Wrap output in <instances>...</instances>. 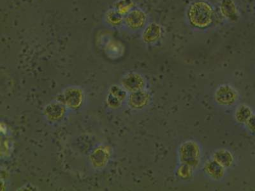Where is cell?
<instances>
[{"label": "cell", "instance_id": "ac0fdd59", "mask_svg": "<svg viewBox=\"0 0 255 191\" xmlns=\"http://www.w3.org/2000/svg\"><path fill=\"white\" fill-rule=\"evenodd\" d=\"M122 102L117 98L109 93L108 97H107V103H108L109 107H111L112 108H117L120 106Z\"/></svg>", "mask_w": 255, "mask_h": 191}, {"label": "cell", "instance_id": "9c48e42d", "mask_svg": "<svg viewBox=\"0 0 255 191\" xmlns=\"http://www.w3.org/2000/svg\"><path fill=\"white\" fill-rule=\"evenodd\" d=\"M124 15L120 13L115 8L109 9L105 14V21L112 28H119L124 27Z\"/></svg>", "mask_w": 255, "mask_h": 191}, {"label": "cell", "instance_id": "3957f363", "mask_svg": "<svg viewBox=\"0 0 255 191\" xmlns=\"http://www.w3.org/2000/svg\"><path fill=\"white\" fill-rule=\"evenodd\" d=\"M61 99L68 108L77 110L83 105L84 94L79 87H68L63 91Z\"/></svg>", "mask_w": 255, "mask_h": 191}, {"label": "cell", "instance_id": "8fae6325", "mask_svg": "<svg viewBox=\"0 0 255 191\" xmlns=\"http://www.w3.org/2000/svg\"><path fill=\"white\" fill-rule=\"evenodd\" d=\"M109 156L108 150L106 147H100L92 155V162L96 167H102L108 162Z\"/></svg>", "mask_w": 255, "mask_h": 191}, {"label": "cell", "instance_id": "30bf717a", "mask_svg": "<svg viewBox=\"0 0 255 191\" xmlns=\"http://www.w3.org/2000/svg\"><path fill=\"white\" fill-rule=\"evenodd\" d=\"M236 94L235 91L229 86H223L216 93V99L220 103L228 104L233 103L235 101Z\"/></svg>", "mask_w": 255, "mask_h": 191}, {"label": "cell", "instance_id": "6da1fadb", "mask_svg": "<svg viewBox=\"0 0 255 191\" xmlns=\"http://www.w3.org/2000/svg\"><path fill=\"white\" fill-rule=\"evenodd\" d=\"M189 23L195 28L204 29L213 23L215 17L213 6L204 0L191 2L186 11Z\"/></svg>", "mask_w": 255, "mask_h": 191}, {"label": "cell", "instance_id": "5bb4252c", "mask_svg": "<svg viewBox=\"0 0 255 191\" xmlns=\"http://www.w3.org/2000/svg\"><path fill=\"white\" fill-rule=\"evenodd\" d=\"M236 117L239 122H247L252 117V111L247 106H242L239 107L236 113Z\"/></svg>", "mask_w": 255, "mask_h": 191}, {"label": "cell", "instance_id": "ba28073f", "mask_svg": "<svg viewBox=\"0 0 255 191\" xmlns=\"http://www.w3.org/2000/svg\"><path fill=\"white\" fill-rule=\"evenodd\" d=\"M149 99V96L147 93L141 90L132 93L128 98V104L133 109L142 108L148 103Z\"/></svg>", "mask_w": 255, "mask_h": 191}, {"label": "cell", "instance_id": "e0dca14e", "mask_svg": "<svg viewBox=\"0 0 255 191\" xmlns=\"http://www.w3.org/2000/svg\"><path fill=\"white\" fill-rule=\"evenodd\" d=\"M207 170H208L210 175L215 177L220 176L223 171V168L221 167L220 164L215 162H212L207 165Z\"/></svg>", "mask_w": 255, "mask_h": 191}, {"label": "cell", "instance_id": "5b68a950", "mask_svg": "<svg viewBox=\"0 0 255 191\" xmlns=\"http://www.w3.org/2000/svg\"><path fill=\"white\" fill-rule=\"evenodd\" d=\"M121 83L127 92L133 93L142 89L144 86V79L136 72H129L122 77Z\"/></svg>", "mask_w": 255, "mask_h": 191}, {"label": "cell", "instance_id": "52a82bcc", "mask_svg": "<svg viewBox=\"0 0 255 191\" xmlns=\"http://www.w3.org/2000/svg\"><path fill=\"white\" fill-rule=\"evenodd\" d=\"M220 10L222 14L226 19L231 21H236L238 19L239 13L234 0H222Z\"/></svg>", "mask_w": 255, "mask_h": 191}, {"label": "cell", "instance_id": "4fadbf2b", "mask_svg": "<svg viewBox=\"0 0 255 191\" xmlns=\"http://www.w3.org/2000/svg\"><path fill=\"white\" fill-rule=\"evenodd\" d=\"M133 8L134 3L132 0H119L116 2L114 7L124 16Z\"/></svg>", "mask_w": 255, "mask_h": 191}, {"label": "cell", "instance_id": "8992f818", "mask_svg": "<svg viewBox=\"0 0 255 191\" xmlns=\"http://www.w3.org/2000/svg\"><path fill=\"white\" fill-rule=\"evenodd\" d=\"M67 106L62 102H54L47 104L44 110V114L50 122H56L61 120L67 112Z\"/></svg>", "mask_w": 255, "mask_h": 191}, {"label": "cell", "instance_id": "7c38bea8", "mask_svg": "<svg viewBox=\"0 0 255 191\" xmlns=\"http://www.w3.org/2000/svg\"><path fill=\"white\" fill-rule=\"evenodd\" d=\"M124 51V45L118 41L114 40L107 43L106 45V53L109 56L118 58L122 56Z\"/></svg>", "mask_w": 255, "mask_h": 191}, {"label": "cell", "instance_id": "7a4b0ae2", "mask_svg": "<svg viewBox=\"0 0 255 191\" xmlns=\"http://www.w3.org/2000/svg\"><path fill=\"white\" fill-rule=\"evenodd\" d=\"M149 22L147 13L142 8L134 7L125 15L124 28L132 33L139 32Z\"/></svg>", "mask_w": 255, "mask_h": 191}, {"label": "cell", "instance_id": "d6986e66", "mask_svg": "<svg viewBox=\"0 0 255 191\" xmlns=\"http://www.w3.org/2000/svg\"><path fill=\"white\" fill-rule=\"evenodd\" d=\"M248 126L252 131H255V116H252L248 120Z\"/></svg>", "mask_w": 255, "mask_h": 191}, {"label": "cell", "instance_id": "277c9868", "mask_svg": "<svg viewBox=\"0 0 255 191\" xmlns=\"http://www.w3.org/2000/svg\"><path fill=\"white\" fill-rule=\"evenodd\" d=\"M162 35V26L156 22H149L141 31V38L143 42L149 45L156 44Z\"/></svg>", "mask_w": 255, "mask_h": 191}, {"label": "cell", "instance_id": "9a60e30c", "mask_svg": "<svg viewBox=\"0 0 255 191\" xmlns=\"http://www.w3.org/2000/svg\"><path fill=\"white\" fill-rule=\"evenodd\" d=\"M109 93L122 102L124 101L127 97V91L122 86H112Z\"/></svg>", "mask_w": 255, "mask_h": 191}, {"label": "cell", "instance_id": "2e32d148", "mask_svg": "<svg viewBox=\"0 0 255 191\" xmlns=\"http://www.w3.org/2000/svg\"><path fill=\"white\" fill-rule=\"evenodd\" d=\"M215 158L220 165L229 166L232 163L231 155L225 151H220L215 155Z\"/></svg>", "mask_w": 255, "mask_h": 191}]
</instances>
